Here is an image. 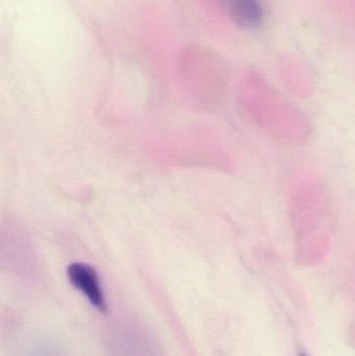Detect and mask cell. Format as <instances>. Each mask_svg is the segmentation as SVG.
Segmentation results:
<instances>
[{
  "label": "cell",
  "mask_w": 355,
  "mask_h": 356,
  "mask_svg": "<svg viewBox=\"0 0 355 356\" xmlns=\"http://www.w3.org/2000/svg\"><path fill=\"white\" fill-rule=\"evenodd\" d=\"M296 248L302 255H315L327 249L331 241V213L327 192L314 181H304L290 202Z\"/></svg>",
  "instance_id": "cell-1"
},
{
  "label": "cell",
  "mask_w": 355,
  "mask_h": 356,
  "mask_svg": "<svg viewBox=\"0 0 355 356\" xmlns=\"http://www.w3.org/2000/svg\"><path fill=\"white\" fill-rule=\"evenodd\" d=\"M231 14L236 24L244 29H256L263 21L258 0H231Z\"/></svg>",
  "instance_id": "cell-4"
},
{
  "label": "cell",
  "mask_w": 355,
  "mask_h": 356,
  "mask_svg": "<svg viewBox=\"0 0 355 356\" xmlns=\"http://www.w3.org/2000/svg\"><path fill=\"white\" fill-rule=\"evenodd\" d=\"M243 110L244 114L258 129L283 143H304L312 133V125L306 115L273 94L258 97Z\"/></svg>",
  "instance_id": "cell-2"
},
{
  "label": "cell",
  "mask_w": 355,
  "mask_h": 356,
  "mask_svg": "<svg viewBox=\"0 0 355 356\" xmlns=\"http://www.w3.org/2000/svg\"><path fill=\"white\" fill-rule=\"evenodd\" d=\"M302 356H306V355H302Z\"/></svg>",
  "instance_id": "cell-5"
},
{
  "label": "cell",
  "mask_w": 355,
  "mask_h": 356,
  "mask_svg": "<svg viewBox=\"0 0 355 356\" xmlns=\"http://www.w3.org/2000/svg\"><path fill=\"white\" fill-rule=\"evenodd\" d=\"M69 282L85 295L90 303L100 313L106 314L108 309L106 297L100 284L99 276L92 266L85 263H73L67 269Z\"/></svg>",
  "instance_id": "cell-3"
}]
</instances>
